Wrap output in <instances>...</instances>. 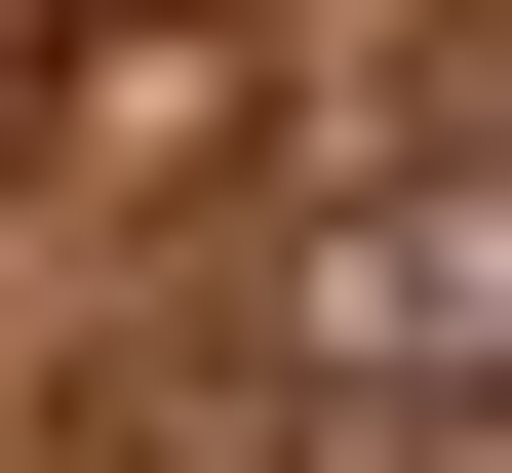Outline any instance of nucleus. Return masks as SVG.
Instances as JSON below:
<instances>
[{"label":"nucleus","instance_id":"f257e3e1","mask_svg":"<svg viewBox=\"0 0 512 473\" xmlns=\"http://www.w3.org/2000/svg\"><path fill=\"white\" fill-rule=\"evenodd\" d=\"M276 355H316V395H512V158H394V198H316L276 237Z\"/></svg>","mask_w":512,"mask_h":473}]
</instances>
